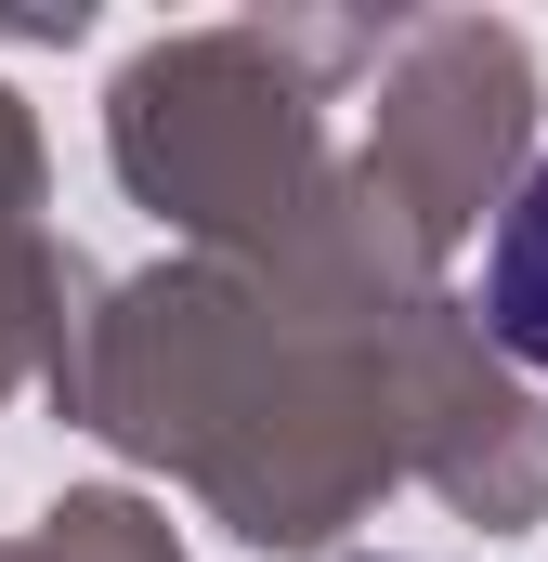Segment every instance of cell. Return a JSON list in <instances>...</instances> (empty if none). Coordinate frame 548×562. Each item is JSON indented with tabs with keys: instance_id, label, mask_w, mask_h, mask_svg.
Wrapping results in <instances>:
<instances>
[{
	"instance_id": "1",
	"label": "cell",
	"mask_w": 548,
	"mask_h": 562,
	"mask_svg": "<svg viewBox=\"0 0 548 562\" xmlns=\"http://www.w3.org/2000/svg\"><path fill=\"white\" fill-rule=\"evenodd\" d=\"M483 327H496L510 367L548 380V157L510 183V210H496V236H483Z\"/></svg>"
}]
</instances>
